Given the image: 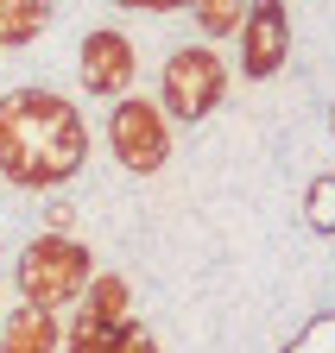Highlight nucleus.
<instances>
[{
	"mask_svg": "<svg viewBox=\"0 0 335 353\" xmlns=\"http://www.w3.org/2000/svg\"><path fill=\"white\" fill-rule=\"evenodd\" d=\"M82 284H89V259H82L76 246L45 240L38 252H26V290H32L38 303H64V296H76Z\"/></svg>",
	"mask_w": 335,
	"mask_h": 353,
	"instance_id": "nucleus-4",
	"label": "nucleus"
},
{
	"mask_svg": "<svg viewBox=\"0 0 335 353\" xmlns=\"http://www.w3.org/2000/svg\"><path fill=\"white\" fill-rule=\"evenodd\" d=\"M127 7H146V13H171V7H184V0H127Z\"/></svg>",
	"mask_w": 335,
	"mask_h": 353,
	"instance_id": "nucleus-11",
	"label": "nucleus"
},
{
	"mask_svg": "<svg viewBox=\"0 0 335 353\" xmlns=\"http://www.w3.org/2000/svg\"><path fill=\"white\" fill-rule=\"evenodd\" d=\"M222 95H228V70H222L216 51H178L171 57V70H164V108H171L184 126L202 120Z\"/></svg>",
	"mask_w": 335,
	"mask_h": 353,
	"instance_id": "nucleus-2",
	"label": "nucleus"
},
{
	"mask_svg": "<svg viewBox=\"0 0 335 353\" xmlns=\"http://www.w3.org/2000/svg\"><path fill=\"white\" fill-rule=\"evenodd\" d=\"M13 328H19V334H13L7 353H45V347H51V322H45V316H19Z\"/></svg>",
	"mask_w": 335,
	"mask_h": 353,
	"instance_id": "nucleus-9",
	"label": "nucleus"
},
{
	"mask_svg": "<svg viewBox=\"0 0 335 353\" xmlns=\"http://www.w3.org/2000/svg\"><path fill=\"white\" fill-rule=\"evenodd\" d=\"M0 158L26 183H51V176H64L82 158V126L51 95H19L0 108Z\"/></svg>",
	"mask_w": 335,
	"mask_h": 353,
	"instance_id": "nucleus-1",
	"label": "nucleus"
},
{
	"mask_svg": "<svg viewBox=\"0 0 335 353\" xmlns=\"http://www.w3.org/2000/svg\"><path fill=\"white\" fill-rule=\"evenodd\" d=\"M310 228L335 234V176H316V183H310Z\"/></svg>",
	"mask_w": 335,
	"mask_h": 353,
	"instance_id": "nucleus-8",
	"label": "nucleus"
},
{
	"mask_svg": "<svg viewBox=\"0 0 335 353\" xmlns=\"http://www.w3.org/2000/svg\"><path fill=\"white\" fill-rule=\"evenodd\" d=\"M196 7V26L209 32V38H228V32H240V19H247V0H190Z\"/></svg>",
	"mask_w": 335,
	"mask_h": 353,
	"instance_id": "nucleus-7",
	"label": "nucleus"
},
{
	"mask_svg": "<svg viewBox=\"0 0 335 353\" xmlns=\"http://www.w3.org/2000/svg\"><path fill=\"white\" fill-rule=\"evenodd\" d=\"M291 51V26H285V7L278 0H260V7H247L240 19V70L247 76H272Z\"/></svg>",
	"mask_w": 335,
	"mask_h": 353,
	"instance_id": "nucleus-5",
	"label": "nucleus"
},
{
	"mask_svg": "<svg viewBox=\"0 0 335 353\" xmlns=\"http://www.w3.org/2000/svg\"><path fill=\"white\" fill-rule=\"evenodd\" d=\"M114 152H120V164L140 170V176L164 164L171 132H164V120H158L152 101H120V108H114Z\"/></svg>",
	"mask_w": 335,
	"mask_h": 353,
	"instance_id": "nucleus-3",
	"label": "nucleus"
},
{
	"mask_svg": "<svg viewBox=\"0 0 335 353\" xmlns=\"http://www.w3.org/2000/svg\"><path fill=\"white\" fill-rule=\"evenodd\" d=\"M82 76H89V88H102V95L127 88L133 82V44L120 32H95L89 44H82Z\"/></svg>",
	"mask_w": 335,
	"mask_h": 353,
	"instance_id": "nucleus-6",
	"label": "nucleus"
},
{
	"mask_svg": "<svg viewBox=\"0 0 335 353\" xmlns=\"http://www.w3.org/2000/svg\"><path fill=\"white\" fill-rule=\"evenodd\" d=\"M285 353H335V316H323V322H310L298 341H291Z\"/></svg>",
	"mask_w": 335,
	"mask_h": 353,
	"instance_id": "nucleus-10",
	"label": "nucleus"
}]
</instances>
